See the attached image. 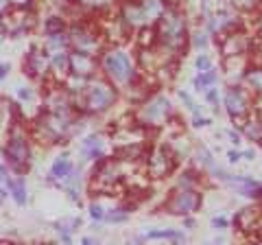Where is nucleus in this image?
<instances>
[{"label": "nucleus", "mask_w": 262, "mask_h": 245, "mask_svg": "<svg viewBox=\"0 0 262 245\" xmlns=\"http://www.w3.org/2000/svg\"><path fill=\"white\" fill-rule=\"evenodd\" d=\"M194 162H196V167H199L201 171H212L216 167V162H214V156H212V151L208 149L206 145H194Z\"/></svg>", "instance_id": "7c9ffc66"}, {"label": "nucleus", "mask_w": 262, "mask_h": 245, "mask_svg": "<svg viewBox=\"0 0 262 245\" xmlns=\"http://www.w3.org/2000/svg\"><path fill=\"white\" fill-rule=\"evenodd\" d=\"M184 226L188 228V230H192V228H194V221L190 219V215H186V217H184Z\"/></svg>", "instance_id": "bf43d9fd"}, {"label": "nucleus", "mask_w": 262, "mask_h": 245, "mask_svg": "<svg viewBox=\"0 0 262 245\" xmlns=\"http://www.w3.org/2000/svg\"><path fill=\"white\" fill-rule=\"evenodd\" d=\"M210 125V118H206V116H201L199 112L196 114H192V127H196V129H201V127H208Z\"/></svg>", "instance_id": "09e8293b"}, {"label": "nucleus", "mask_w": 262, "mask_h": 245, "mask_svg": "<svg viewBox=\"0 0 262 245\" xmlns=\"http://www.w3.org/2000/svg\"><path fill=\"white\" fill-rule=\"evenodd\" d=\"M31 134L24 129L22 122L11 127L7 132V142H5V162L15 175H24L31 167Z\"/></svg>", "instance_id": "423d86ee"}, {"label": "nucleus", "mask_w": 262, "mask_h": 245, "mask_svg": "<svg viewBox=\"0 0 262 245\" xmlns=\"http://www.w3.org/2000/svg\"><path fill=\"white\" fill-rule=\"evenodd\" d=\"M5 186H7V191H9V197L18 203V206H27L29 195H27V184H24L22 177H9L7 175Z\"/></svg>", "instance_id": "bb28decb"}, {"label": "nucleus", "mask_w": 262, "mask_h": 245, "mask_svg": "<svg viewBox=\"0 0 262 245\" xmlns=\"http://www.w3.org/2000/svg\"><path fill=\"white\" fill-rule=\"evenodd\" d=\"M251 44H253V37L247 33V31H243L241 27L229 29L225 33L216 35V46H219L221 57L245 55V53L251 51Z\"/></svg>", "instance_id": "2eb2a0df"}, {"label": "nucleus", "mask_w": 262, "mask_h": 245, "mask_svg": "<svg viewBox=\"0 0 262 245\" xmlns=\"http://www.w3.org/2000/svg\"><path fill=\"white\" fill-rule=\"evenodd\" d=\"M223 108L234 125L243 127L251 114V92L241 84H229L223 94Z\"/></svg>", "instance_id": "f8f14e48"}, {"label": "nucleus", "mask_w": 262, "mask_h": 245, "mask_svg": "<svg viewBox=\"0 0 262 245\" xmlns=\"http://www.w3.org/2000/svg\"><path fill=\"white\" fill-rule=\"evenodd\" d=\"M68 29L63 15H48L44 20V35H53V33H61V31Z\"/></svg>", "instance_id": "72a5a7b5"}, {"label": "nucleus", "mask_w": 262, "mask_h": 245, "mask_svg": "<svg viewBox=\"0 0 262 245\" xmlns=\"http://www.w3.org/2000/svg\"><path fill=\"white\" fill-rule=\"evenodd\" d=\"M212 5H214V0H201V13L203 15H210Z\"/></svg>", "instance_id": "5fc2aeb1"}, {"label": "nucleus", "mask_w": 262, "mask_h": 245, "mask_svg": "<svg viewBox=\"0 0 262 245\" xmlns=\"http://www.w3.org/2000/svg\"><path fill=\"white\" fill-rule=\"evenodd\" d=\"M155 31H158V42L162 46L182 55L188 42H190L188 18L182 9V5H168V9L162 13V18L155 24Z\"/></svg>", "instance_id": "20e7f679"}, {"label": "nucleus", "mask_w": 262, "mask_h": 245, "mask_svg": "<svg viewBox=\"0 0 262 245\" xmlns=\"http://www.w3.org/2000/svg\"><path fill=\"white\" fill-rule=\"evenodd\" d=\"M0 179H3V182L7 179V167L3 165V162H0Z\"/></svg>", "instance_id": "052dcab7"}, {"label": "nucleus", "mask_w": 262, "mask_h": 245, "mask_svg": "<svg viewBox=\"0 0 262 245\" xmlns=\"http://www.w3.org/2000/svg\"><path fill=\"white\" fill-rule=\"evenodd\" d=\"M134 116L146 129H160L164 125H168V120L175 116V110L166 94L151 92L138 103V110Z\"/></svg>", "instance_id": "0eeeda50"}, {"label": "nucleus", "mask_w": 262, "mask_h": 245, "mask_svg": "<svg viewBox=\"0 0 262 245\" xmlns=\"http://www.w3.org/2000/svg\"><path fill=\"white\" fill-rule=\"evenodd\" d=\"M18 99L24 103V101H33L35 99V92H33V88H27V86H22V88H18Z\"/></svg>", "instance_id": "49530a36"}, {"label": "nucleus", "mask_w": 262, "mask_h": 245, "mask_svg": "<svg viewBox=\"0 0 262 245\" xmlns=\"http://www.w3.org/2000/svg\"><path fill=\"white\" fill-rule=\"evenodd\" d=\"M262 221V208L260 206H245L234 215L236 230L243 234H253L260 228Z\"/></svg>", "instance_id": "aec40b11"}, {"label": "nucleus", "mask_w": 262, "mask_h": 245, "mask_svg": "<svg viewBox=\"0 0 262 245\" xmlns=\"http://www.w3.org/2000/svg\"><path fill=\"white\" fill-rule=\"evenodd\" d=\"M0 29L9 37H22L35 29V13H33V9L11 7L5 18L0 20Z\"/></svg>", "instance_id": "4468645a"}, {"label": "nucleus", "mask_w": 262, "mask_h": 245, "mask_svg": "<svg viewBox=\"0 0 262 245\" xmlns=\"http://www.w3.org/2000/svg\"><path fill=\"white\" fill-rule=\"evenodd\" d=\"M227 158H229V162H232V165H236V162H241V160H243V151L232 149V151H227Z\"/></svg>", "instance_id": "603ef678"}, {"label": "nucleus", "mask_w": 262, "mask_h": 245, "mask_svg": "<svg viewBox=\"0 0 262 245\" xmlns=\"http://www.w3.org/2000/svg\"><path fill=\"white\" fill-rule=\"evenodd\" d=\"M72 169H75V165H72L70 156L68 153H61V156L55 158V162L51 165V179L53 182H63V179L70 175Z\"/></svg>", "instance_id": "c85d7f7f"}, {"label": "nucleus", "mask_w": 262, "mask_h": 245, "mask_svg": "<svg viewBox=\"0 0 262 245\" xmlns=\"http://www.w3.org/2000/svg\"><path fill=\"white\" fill-rule=\"evenodd\" d=\"M243 84H245V88H249L251 94L262 92V66H253L251 64L243 77Z\"/></svg>", "instance_id": "2f4dec72"}, {"label": "nucleus", "mask_w": 262, "mask_h": 245, "mask_svg": "<svg viewBox=\"0 0 262 245\" xmlns=\"http://www.w3.org/2000/svg\"><path fill=\"white\" fill-rule=\"evenodd\" d=\"M203 96H206V101H208V105L212 110H214L216 114H219V110H221V94H219V88L216 86H212V88H208L206 92H203Z\"/></svg>", "instance_id": "ea45409f"}, {"label": "nucleus", "mask_w": 262, "mask_h": 245, "mask_svg": "<svg viewBox=\"0 0 262 245\" xmlns=\"http://www.w3.org/2000/svg\"><path fill=\"white\" fill-rule=\"evenodd\" d=\"M177 96H179V101H182L184 105H186V110H190L192 114H196L199 112V108H196V103L192 101V96L186 92V90H177Z\"/></svg>", "instance_id": "c03bdc74"}, {"label": "nucleus", "mask_w": 262, "mask_h": 245, "mask_svg": "<svg viewBox=\"0 0 262 245\" xmlns=\"http://www.w3.org/2000/svg\"><path fill=\"white\" fill-rule=\"evenodd\" d=\"M98 72H101L98 70V55L70 48V75L90 79V77L98 75Z\"/></svg>", "instance_id": "a211bd4d"}, {"label": "nucleus", "mask_w": 262, "mask_h": 245, "mask_svg": "<svg viewBox=\"0 0 262 245\" xmlns=\"http://www.w3.org/2000/svg\"><path fill=\"white\" fill-rule=\"evenodd\" d=\"M88 210H90V217L94 219V221H105V215H107V210H105V206L101 201H92L88 206Z\"/></svg>", "instance_id": "a19ab883"}, {"label": "nucleus", "mask_w": 262, "mask_h": 245, "mask_svg": "<svg viewBox=\"0 0 262 245\" xmlns=\"http://www.w3.org/2000/svg\"><path fill=\"white\" fill-rule=\"evenodd\" d=\"M68 37H70V48L92 55H98L107 46L96 20H75L72 24H68Z\"/></svg>", "instance_id": "6e6552de"}, {"label": "nucleus", "mask_w": 262, "mask_h": 245, "mask_svg": "<svg viewBox=\"0 0 262 245\" xmlns=\"http://www.w3.org/2000/svg\"><path fill=\"white\" fill-rule=\"evenodd\" d=\"M134 39H136L138 48H151L158 44V31H155V27H142L136 31Z\"/></svg>", "instance_id": "473e14b6"}, {"label": "nucleus", "mask_w": 262, "mask_h": 245, "mask_svg": "<svg viewBox=\"0 0 262 245\" xmlns=\"http://www.w3.org/2000/svg\"><path fill=\"white\" fill-rule=\"evenodd\" d=\"M212 228H214V230H227L229 221L225 217H214V219H212Z\"/></svg>", "instance_id": "8fccbe9b"}, {"label": "nucleus", "mask_w": 262, "mask_h": 245, "mask_svg": "<svg viewBox=\"0 0 262 245\" xmlns=\"http://www.w3.org/2000/svg\"><path fill=\"white\" fill-rule=\"evenodd\" d=\"M149 134L151 129H146L144 125L136 120V116H129L127 122L118 120L114 125L110 140L114 145V149H120V147H138V145H149Z\"/></svg>", "instance_id": "ddd939ff"}, {"label": "nucleus", "mask_w": 262, "mask_h": 245, "mask_svg": "<svg viewBox=\"0 0 262 245\" xmlns=\"http://www.w3.org/2000/svg\"><path fill=\"white\" fill-rule=\"evenodd\" d=\"M223 134H225L234 145H241V142H243V132H241V129H225Z\"/></svg>", "instance_id": "de8ad7c7"}, {"label": "nucleus", "mask_w": 262, "mask_h": 245, "mask_svg": "<svg viewBox=\"0 0 262 245\" xmlns=\"http://www.w3.org/2000/svg\"><path fill=\"white\" fill-rule=\"evenodd\" d=\"M98 70L105 79H110L116 88H129L140 77L138 62L131 59V55L122 46L107 44L98 53Z\"/></svg>", "instance_id": "7ed1b4c3"}, {"label": "nucleus", "mask_w": 262, "mask_h": 245, "mask_svg": "<svg viewBox=\"0 0 262 245\" xmlns=\"http://www.w3.org/2000/svg\"><path fill=\"white\" fill-rule=\"evenodd\" d=\"M236 27H241L238 18L227 9H219L214 15H208L206 31L210 35H221V33H225V31H229V29H236Z\"/></svg>", "instance_id": "4be33fe9"}, {"label": "nucleus", "mask_w": 262, "mask_h": 245, "mask_svg": "<svg viewBox=\"0 0 262 245\" xmlns=\"http://www.w3.org/2000/svg\"><path fill=\"white\" fill-rule=\"evenodd\" d=\"M44 51L48 55L59 53V51H70V37H68V29L61 31V33H53V35H44Z\"/></svg>", "instance_id": "cd10ccee"}, {"label": "nucleus", "mask_w": 262, "mask_h": 245, "mask_svg": "<svg viewBox=\"0 0 262 245\" xmlns=\"http://www.w3.org/2000/svg\"><path fill=\"white\" fill-rule=\"evenodd\" d=\"M256 33H258V39H262V9L256 15Z\"/></svg>", "instance_id": "6e6d98bb"}, {"label": "nucleus", "mask_w": 262, "mask_h": 245, "mask_svg": "<svg viewBox=\"0 0 262 245\" xmlns=\"http://www.w3.org/2000/svg\"><path fill=\"white\" fill-rule=\"evenodd\" d=\"M105 15V13H103ZM98 27H101L103 31V37H105V44H125L129 35H131V31L125 27V22L120 20V15L116 11V15H105V20L98 22Z\"/></svg>", "instance_id": "6ab92c4d"}, {"label": "nucleus", "mask_w": 262, "mask_h": 245, "mask_svg": "<svg viewBox=\"0 0 262 245\" xmlns=\"http://www.w3.org/2000/svg\"><path fill=\"white\" fill-rule=\"evenodd\" d=\"M140 241H175L182 243L186 241V234L175 230V228H158V230H149L140 236Z\"/></svg>", "instance_id": "a878e982"}, {"label": "nucleus", "mask_w": 262, "mask_h": 245, "mask_svg": "<svg viewBox=\"0 0 262 245\" xmlns=\"http://www.w3.org/2000/svg\"><path fill=\"white\" fill-rule=\"evenodd\" d=\"M251 66L249 53L245 55H232V57H223V75L227 77L229 84H241L245 72Z\"/></svg>", "instance_id": "412c9836"}, {"label": "nucleus", "mask_w": 262, "mask_h": 245, "mask_svg": "<svg viewBox=\"0 0 262 245\" xmlns=\"http://www.w3.org/2000/svg\"><path fill=\"white\" fill-rule=\"evenodd\" d=\"M251 116L262 120V92H256L251 96Z\"/></svg>", "instance_id": "a18cd8bd"}, {"label": "nucleus", "mask_w": 262, "mask_h": 245, "mask_svg": "<svg viewBox=\"0 0 262 245\" xmlns=\"http://www.w3.org/2000/svg\"><path fill=\"white\" fill-rule=\"evenodd\" d=\"M129 219V210L125 208H114V210H107V215H105V221L107 223H122Z\"/></svg>", "instance_id": "58836bf2"}, {"label": "nucleus", "mask_w": 262, "mask_h": 245, "mask_svg": "<svg viewBox=\"0 0 262 245\" xmlns=\"http://www.w3.org/2000/svg\"><path fill=\"white\" fill-rule=\"evenodd\" d=\"M166 9L168 0H120L118 3V15L131 33L142 27H155Z\"/></svg>", "instance_id": "39448f33"}, {"label": "nucleus", "mask_w": 262, "mask_h": 245, "mask_svg": "<svg viewBox=\"0 0 262 245\" xmlns=\"http://www.w3.org/2000/svg\"><path fill=\"white\" fill-rule=\"evenodd\" d=\"M35 0H11V7H22V9H33Z\"/></svg>", "instance_id": "3c124183"}, {"label": "nucleus", "mask_w": 262, "mask_h": 245, "mask_svg": "<svg viewBox=\"0 0 262 245\" xmlns=\"http://www.w3.org/2000/svg\"><path fill=\"white\" fill-rule=\"evenodd\" d=\"M9 9H11V0H0V20L5 18Z\"/></svg>", "instance_id": "864d4df0"}, {"label": "nucleus", "mask_w": 262, "mask_h": 245, "mask_svg": "<svg viewBox=\"0 0 262 245\" xmlns=\"http://www.w3.org/2000/svg\"><path fill=\"white\" fill-rule=\"evenodd\" d=\"M103 149H105V140L98 134H90L85 136L83 140H81L79 145V151H81V156H83V160H94L98 162L103 156Z\"/></svg>", "instance_id": "5701e85b"}, {"label": "nucleus", "mask_w": 262, "mask_h": 245, "mask_svg": "<svg viewBox=\"0 0 262 245\" xmlns=\"http://www.w3.org/2000/svg\"><path fill=\"white\" fill-rule=\"evenodd\" d=\"M75 101V110L85 116H101V114L110 112L118 101V88L105 79L101 72L94 77L85 79L83 88L72 96Z\"/></svg>", "instance_id": "f257e3e1"}, {"label": "nucleus", "mask_w": 262, "mask_h": 245, "mask_svg": "<svg viewBox=\"0 0 262 245\" xmlns=\"http://www.w3.org/2000/svg\"><path fill=\"white\" fill-rule=\"evenodd\" d=\"M83 122L75 114H55V112H42L35 118L31 127V138L42 145H59L75 136Z\"/></svg>", "instance_id": "f03ea898"}, {"label": "nucleus", "mask_w": 262, "mask_h": 245, "mask_svg": "<svg viewBox=\"0 0 262 245\" xmlns=\"http://www.w3.org/2000/svg\"><path fill=\"white\" fill-rule=\"evenodd\" d=\"M120 0H72V5L77 9L85 11V13H110L114 7H118Z\"/></svg>", "instance_id": "393cba45"}, {"label": "nucleus", "mask_w": 262, "mask_h": 245, "mask_svg": "<svg viewBox=\"0 0 262 245\" xmlns=\"http://www.w3.org/2000/svg\"><path fill=\"white\" fill-rule=\"evenodd\" d=\"M253 158H256V153H253V149L243 151V160H249V162H253Z\"/></svg>", "instance_id": "13d9d810"}, {"label": "nucleus", "mask_w": 262, "mask_h": 245, "mask_svg": "<svg viewBox=\"0 0 262 245\" xmlns=\"http://www.w3.org/2000/svg\"><path fill=\"white\" fill-rule=\"evenodd\" d=\"M194 68L199 72L210 70L212 68V57L208 53H199V55H196V59H194Z\"/></svg>", "instance_id": "37998d69"}, {"label": "nucleus", "mask_w": 262, "mask_h": 245, "mask_svg": "<svg viewBox=\"0 0 262 245\" xmlns=\"http://www.w3.org/2000/svg\"><path fill=\"white\" fill-rule=\"evenodd\" d=\"M122 162L118 158H101L94 167L92 179H90V191L94 195H114V191L122 184Z\"/></svg>", "instance_id": "9d476101"}, {"label": "nucleus", "mask_w": 262, "mask_h": 245, "mask_svg": "<svg viewBox=\"0 0 262 245\" xmlns=\"http://www.w3.org/2000/svg\"><path fill=\"white\" fill-rule=\"evenodd\" d=\"M24 75L35 81H48L51 77V55L44 51V46H33L22 62Z\"/></svg>", "instance_id": "f3484780"}, {"label": "nucleus", "mask_w": 262, "mask_h": 245, "mask_svg": "<svg viewBox=\"0 0 262 245\" xmlns=\"http://www.w3.org/2000/svg\"><path fill=\"white\" fill-rule=\"evenodd\" d=\"M83 243H85V245H94L96 241H94V239H90V236H85V239H83Z\"/></svg>", "instance_id": "680f3d73"}, {"label": "nucleus", "mask_w": 262, "mask_h": 245, "mask_svg": "<svg viewBox=\"0 0 262 245\" xmlns=\"http://www.w3.org/2000/svg\"><path fill=\"white\" fill-rule=\"evenodd\" d=\"M262 5V0H229V7L241 13H253Z\"/></svg>", "instance_id": "f704fd0d"}, {"label": "nucleus", "mask_w": 262, "mask_h": 245, "mask_svg": "<svg viewBox=\"0 0 262 245\" xmlns=\"http://www.w3.org/2000/svg\"><path fill=\"white\" fill-rule=\"evenodd\" d=\"M249 59L253 66H262V39H253L251 51H249Z\"/></svg>", "instance_id": "79ce46f5"}, {"label": "nucleus", "mask_w": 262, "mask_h": 245, "mask_svg": "<svg viewBox=\"0 0 262 245\" xmlns=\"http://www.w3.org/2000/svg\"><path fill=\"white\" fill-rule=\"evenodd\" d=\"M179 156L170 145H153L144 153V173L149 179H166L177 171Z\"/></svg>", "instance_id": "1a4fd4ad"}, {"label": "nucleus", "mask_w": 262, "mask_h": 245, "mask_svg": "<svg viewBox=\"0 0 262 245\" xmlns=\"http://www.w3.org/2000/svg\"><path fill=\"white\" fill-rule=\"evenodd\" d=\"M42 112H55V114H75V101L72 94L63 88L59 81H53V86L44 90L42 96Z\"/></svg>", "instance_id": "dca6fc26"}, {"label": "nucleus", "mask_w": 262, "mask_h": 245, "mask_svg": "<svg viewBox=\"0 0 262 245\" xmlns=\"http://www.w3.org/2000/svg\"><path fill=\"white\" fill-rule=\"evenodd\" d=\"M203 203V195L194 186H175L170 195L162 203V210L173 217H186L194 215Z\"/></svg>", "instance_id": "9b49d317"}, {"label": "nucleus", "mask_w": 262, "mask_h": 245, "mask_svg": "<svg viewBox=\"0 0 262 245\" xmlns=\"http://www.w3.org/2000/svg\"><path fill=\"white\" fill-rule=\"evenodd\" d=\"M9 70H11L9 64H0V81H3L7 75H9Z\"/></svg>", "instance_id": "4d7b16f0"}, {"label": "nucleus", "mask_w": 262, "mask_h": 245, "mask_svg": "<svg viewBox=\"0 0 262 245\" xmlns=\"http://www.w3.org/2000/svg\"><path fill=\"white\" fill-rule=\"evenodd\" d=\"M70 75V51H59L51 55V77L53 81H61Z\"/></svg>", "instance_id": "b1692460"}, {"label": "nucleus", "mask_w": 262, "mask_h": 245, "mask_svg": "<svg viewBox=\"0 0 262 245\" xmlns=\"http://www.w3.org/2000/svg\"><path fill=\"white\" fill-rule=\"evenodd\" d=\"M216 84H219V72L214 68L203 70V72H196V77L192 79V88L196 90V92H206L208 88L216 86Z\"/></svg>", "instance_id": "c756f323"}, {"label": "nucleus", "mask_w": 262, "mask_h": 245, "mask_svg": "<svg viewBox=\"0 0 262 245\" xmlns=\"http://www.w3.org/2000/svg\"><path fill=\"white\" fill-rule=\"evenodd\" d=\"M210 44V33L208 31H199V33H192L190 35V42H188V46L196 48V51H203Z\"/></svg>", "instance_id": "4c0bfd02"}, {"label": "nucleus", "mask_w": 262, "mask_h": 245, "mask_svg": "<svg viewBox=\"0 0 262 245\" xmlns=\"http://www.w3.org/2000/svg\"><path fill=\"white\" fill-rule=\"evenodd\" d=\"M199 184H201V169L199 171H184L177 182V186H194V189H199Z\"/></svg>", "instance_id": "c9c22d12"}, {"label": "nucleus", "mask_w": 262, "mask_h": 245, "mask_svg": "<svg viewBox=\"0 0 262 245\" xmlns=\"http://www.w3.org/2000/svg\"><path fill=\"white\" fill-rule=\"evenodd\" d=\"M55 230L57 232H75L77 228L81 226V219L79 217H66V219H59V221H55Z\"/></svg>", "instance_id": "e433bc0d"}]
</instances>
